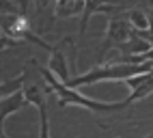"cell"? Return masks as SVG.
Instances as JSON below:
<instances>
[{
  "label": "cell",
  "mask_w": 153,
  "mask_h": 138,
  "mask_svg": "<svg viewBox=\"0 0 153 138\" xmlns=\"http://www.w3.org/2000/svg\"><path fill=\"white\" fill-rule=\"evenodd\" d=\"M37 67H39V71H41V76L45 78V82H48V93H56V97H58V106H60V108L80 106V108L91 110V112H117V110H121V108L129 106L125 99H123V102H117V104L91 99V97H86V95H82V93H78L76 88H71V86L63 84L52 71H50L48 67H41V65H37Z\"/></svg>",
  "instance_id": "cell-1"
},
{
  "label": "cell",
  "mask_w": 153,
  "mask_h": 138,
  "mask_svg": "<svg viewBox=\"0 0 153 138\" xmlns=\"http://www.w3.org/2000/svg\"><path fill=\"white\" fill-rule=\"evenodd\" d=\"M153 71V63H145V65H123V63H104L97 65L88 71L80 73L76 78H71V82L67 86L76 88V86H88L95 82H110V80H129V78H136L142 73Z\"/></svg>",
  "instance_id": "cell-2"
},
{
  "label": "cell",
  "mask_w": 153,
  "mask_h": 138,
  "mask_svg": "<svg viewBox=\"0 0 153 138\" xmlns=\"http://www.w3.org/2000/svg\"><path fill=\"white\" fill-rule=\"evenodd\" d=\"M129 11V9H127ZM127 11L123 13H117V15H110L108 19V30H106V39H104V45L99 47V65H104V58L108 54V50H121V47H125L131 39L136 37V30L134 26H131L129 17H127Z\"/></svg>",
  "instance_id": "cell-3"
},
{
  "label": "cell",
  "mask_w": 153,
  "mask_h": 138,
  "mask_svg": "<svg viewBox=\"0 0 153 138\" xmlns=\"http://www.w3.org/2000/svg\"><path fill=\"white\" fill-rule=\"evenodd\" d=\"M69 39V37H67ZM67 39H63L58 45L52 47V52H50V61H48V69L52 71L56 78L63 84H69L71 82V76H69V69H67V54H65V45H67Z\"/></svg>",
  "instance_id": "cell-4"
},
{
  "label": "cell",
  "mask_w": 153,
  "mask_h": 138,
  "mask_svg": "<svg viewBox=\"0 0 153 138\" xmlns=\"http://www.w3.org/2000/svg\"><path fill=\"white\" fill-rule=\"evenodd\" d=\"M84 4L86 2H78V0H58V2H54V15L58 19L76 17L80 13H84Z\"/></svg>",
  "instance_id": "cell-5"
},
{
  "label": "cell",
  "mask_w": 153,
  "mask_h": 138,
  "mask_svg": "<svg viewBox=\"0 0 153 138\" xmlns=\"http://www.w3.org/2000/svg\"><path fill=\"white\" fill-rule=\"evenodd\" d=\"M24 106H26L24 91H17L11 97H2V104H0V108H2V121L9 119V114H15L17 110H22Z\"/></svg>",
  "instance_id": "cell-6"
},
{
  "label": "cell",
  "mask_w": 153,
  "mask_h": 138,
  "mask_svg": "<svg viewBox=\"0 0 153 138\" xmlns=\"http://www.w3.org/2000/svg\"><path fill=\"white\" fill-rule=\"evenodd\" d=\"M127 17H129V22H131V26H134L136 33H147V30H149L147 9H142V7H131L129 11H127Z\"/></svg>",
  "instance_id": "cell-7"
},
{
  "label": "cell",
  "mask_w": 153,
  "mask_h": 138,
  "mask_svg": "<svg viewBox=\"0 0 153 138\" xmlns=\"http://www.w3.org/2000/svg\"><path fill=\"white\" fill-rule=\"evenodd\" d=\"M153 93V71H149L147 76H145V80H142V84L136 88V91H131L129 93V97H127V104H134V102H140V99H145L147 95H151Z\"/></svg>",
  "instance_id": "cell-8"
},
{
  "label": "cell",
  "mask_w": 153,
  "mask_h": 138,
  "mask_svg": "<svg viewBox=\"0 0 153 138\" xmlns=\"http://www.w3.org/2000/svg\"><path fill=\"white\" fill-rule=\"evenodd\" d=\"M45 93H48V91H43V88L37 86V84H30V86L24 88L26 102L33 104V106H37V108H43V106H45Z\"/></svg>",
  "instance_id": "cell-9"
},
{
  "label": "cell",
  "mask_w": 153,
  "mask_h": 138,
  "mask_svg": "<svg viewBox=\"0 0 153 138\" xmlns=\"http://www.w3.org/2000/svg\"><path fill=\"white\" fill-rule=\"evenodd\" d=\"M24 80H26V71H22V73H19L17 78H15V80H11V82H2V86H0V88H2V91H0V93H2V97H9V93H17V91H24Z\"/></svg>",
  "instance_id": "cell-10"
},
{
  "label": "cell",
  "mask_w": 153,
  "mask_h": 138,
  "mask_svg": "<svg viewBox=\"0 0 153 138\" xmlns=\"http://www.w3.org/2000/svg\"><path fill=\"white\" fill-rule=\"evenodd\" d=\"M39 125H41V130H39V138H52V136H50V121H48L45 106L39 108Z\"/></svg>",
  "instance_id": "cell-11"
},
{
  "label": "cell",
  "mask_w": 153,
  "mask_h": 138,
  "mask_svg": "<svg viewBox=\"0 0 153 138\" xmlns=\"http://www.w3.org/2000/svg\"><path fill=\"white\" fill-rule=\"evenodd\" d=\"M145 138H153V134H151V136H145Z\"/></svg>",
  "instance_id": "cell-12"
}]
</instances>
